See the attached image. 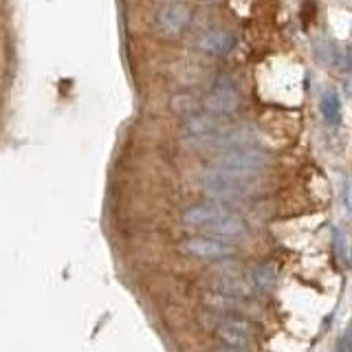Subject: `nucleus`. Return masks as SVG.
Here are the masks:
<instances>
[{
    "mask_svg": "<svg viewBox=\"0 0 352 352\" xmlns=\"http://www.w3.org/2000/svg\"><path fill=\"white\" fill-rule=\"evenodd\" d=\"M183 223L192 229H201L218 238H240L247 234V223L238 214L229 212L218 203L192 205L183 212Z\"/></svg>",
    "mask_w": 352,
    "mask_h": 352,
    "instance_id": "f257e3e1",
    "label": "nucleus"
},
{
    "mask_svg": "<svg viewBox=\"0 0 352 352\" xmlns=\"http://www.w3.org/2000/svg\"><path fill=\"white\" fill-rule=\"evenodd\" d=\"M192 20V9L185 3H163L152 16V29L165 40L179 38Z\"/></svg>",
    "mask_w": 352,
    "mask_h": 352,
    "instance_id": "20e7f679",
    "label": "nucleus"
},
{
    "mask_svg": "<svg viewBox=\"0 0 352 352\" xmlns=\"http://www.w3.org/2000/svg\"><path fill=\"white\" fill-rule=\"evenodd\" d=\"M337 348H339L341 352H352V324L346 328V333L341 335V339H339Z\"/></svg>",
    "mask_w": 352,
    "mask_h": 352,
    "instance_id": "ddd939ff",
    "label": "nucleus"
},
{
    "mask_svg": "<svg viewBox=\"0 0 352 352\" xmlns=\"http://www.w3.org/2000/svg\"><path fill=\"white\" fill-rule=\"evenodd\" d=\"M181 249L187 256L201 258V260H227L236 253V247L227 238L218 236H198L187 238L181 242Z\"/></svg>",
    "mask_w": 352,
    "mask_h": 352,
    "instance_id": "423d86ee",
    "label": "nucleus"
},
{
    "mask_svg": "<svg viewBox=\"0 0 352 352\" xmlns=\"http://www.w3.org/2000/svg\"><path fill=\"white\" fill-rule=\"evenodd\" d=\"M333 242H335V256H337V260L344 264V267H350V262H352V247H350V240H348V236L344 234V229H341V227L333 229Z\"/></svg>",
    "mask_w": 352,
    "mask_h": 352,
    "instance_id": "f8f14e48",
    "label": "nucleus"
},
{
    "mask_svg": "<svg viewBox=\"0 0 352 352\" xmlns=\"http://www.w3.org/2000/svg\"><path fill=\"white\" fill-rule=\"evenodd\" d=\"M240 106V97L238 91L229 84H218L212 88V93L205 97V110L207 113H214L218 117H225L236 113Z\"/></svg>",
    "mask_w": 352,
    "mask_h": 352,
    "instance_id": "6e6552de",
    "label": "nucleus"
},
{
    "mask_svg": "<svg viewBox=\"0 0 352 352\" xmlns=\"http://www.w3.org/2000/svg\"><path fill=\"white\" fill-rule=\"evenodd\" d=\"M247 282L253 291L258 293H271L275 289V284H278V273L271 267V264L262 262V264H256L249 275H247Z\"/></svg>",
    "mask_w": 352,
    "mask_h": 352,
    "instance_id": "9d476101",
    "label": "nucleus"
},
{
    "mask_svg": "<svg viewBox=\"0 0 352 352\" xmlns=\"http://www.w3.org/2000/svg\"><path fill=\"white\" fill-rule=\"evenodd\" d=\"M319 110H322L324 119L330 126H339L341 124V99L335 91H326L322 95V102H319Z\"/></svg>",
    "mask_w": 352,
    "mask_h": 352,
    "instance_id": "9b49d317",
    "label": "nucleus"
},
{
    "mask_svg": "<svg viewBox=\"0 0 352 352\" xmlns=\"http://www.w3.org/2000/svg\"><path fill=\"white\" fill-rule=\"evenodd\" d=\"M201 190L212 201L227 203V201H240L258 194V179L256 174H242V172H229L220 168H209L201 174Z\"/></svg>",
    "mask_w": 352,
    "mask_h": 352,
    "instance_id": "f03ea898",
    "label": "nucleus"
},
{
    "mask_svg": "<svg viewBox=\"0 0 352 352\" xmlns=\"http://www.w3.org/2000/svg\"><path fill=\"white\" fill-rule=\"evenodd\" d=\"M346 91H348V95L352 97V75L346 80Z\"/></svg>",
    "mask_w": 352,
    "mask_h": 352,
    "instance_id": "4468645a",
    "label": "nucleus"
},
{
    "mask_svg": "<svg viewBox=\"0 0 352 352\" xmlns=\"http://www.w3.org/2000/svg\"><path fill=\"white\" fill-rule=\"evenodd\" d=\"M216 337L220 339L223 346L240 350V348H249L253 344L256 330H253V326L245 322V319H225V322L218 326Z\"/></svg>",
    "mask_w": 352,
    "mask_h": 352,
    "instance_id": "0eeeda50",
    "label": "nucleus"
},
{
    "mask_svg": "<svg viewBox=\"0 0 352 352\" xmlns=\"http://www.w3.org/2000/svg\"><path fill=\"white\" fill-rule=\"evenodd\" d=\"M269 165V154L256 150L251 146L223 150L214 159L212 168L229 170V172H242V174H258Z\"/></svg>",
    "mask_w": 352,
    "mask_h": 352,
    "instance_id": "7ed1b4c3",
    "label": "nucleus"
},
{
    "mask_svg": "<svg viewBox=\"0 0 352 352\" xmlns=\"http://www.w3.org/2000/svg\"><path fill=\"white\" fill-rule=\"evenodd\" d=\"M196 47L198 51H203L207 55H227L236 47V38L227 29H209L198 38Z\"/></svg>",
    "mask_w": 352,
    "mask_h": 352,
    "instance_id": "1a4fd4ad",
    "label": "nucleus"
},
{
    "mask_svg": "<svg viewBox=\"0 0 352 352\" xmlns=\"http://www.w3.org/2000/svg\"><path fill=\"white\" fill-rule=\"evenodd\" d=\"M227 124H223V117H218L214 113H192L187 115V119L183 121V139L190 143V146L194 148H201L205 150V146L209 141H212V137L216 135V132L223 130Z\"/></svg>",
    "mask_w": 352,
    "mask_h": 352,
    "instance_id": "39448f33",
    "label": "nucleus"
}]
</instances>
